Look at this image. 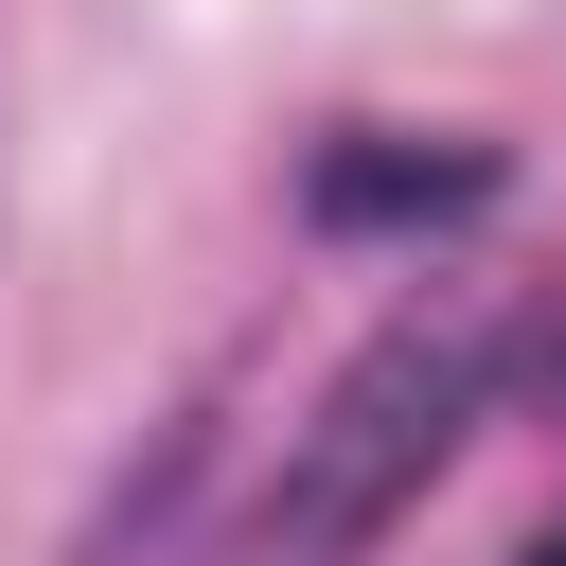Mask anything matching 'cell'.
I'll use <instances>...</instances> for the list:
<instances>
[{"label":"cell","instance_id":"1","mask_svg":"<svg viewBox=\"0 0 566 566\" xmlns=\"http://www.w3.org/2000/svg\"><path fill=\"white\" fill-rule=\"evenodd\" d=\"M460 424H478V336H460V318H389V336L318 389V424L283 442V478H265V513H248V566H354V548L460 460Z\"/></svg>","mask_w":566,"mask_h":566},{"label":"cell","instance_id":"3","mask_svg":"<svg viewBox=\"0 0 566 566\" xmlns=\"http://www.w3.org/2000/svg\"><path fill=\"white\" fill-rule=\"evenodd\" d=\"M531 566H566V531H548V548H531Z\"/></svg>","mask_w":566,"mask_h":566},{"label":"cell","instance_id":"2","mask_svg":"<svg viewBox=\"0 0 566 566\" xmlns=\"http://www.w3.org/2000/svg\"><path fill=\"white\" fill-rule=\"evenodd\" d=\"M301 195H318V230H424V212H478L495 159L478 142H336Z\"/></svg>","mask_w":566,"mask_h":566}]
</instances>
